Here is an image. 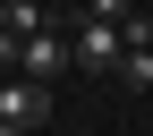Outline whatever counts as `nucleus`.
<instances>
[{"label":"nucleus","instance_id":"2","mask_svg":"<svg viewBox=\"0 0 153 136\" xmlns=\"http://www.w3.org/2000/svg\"><path fill=\"white\" fill-rule=\"evenodd\" d=\"M128 60V26L119 17H85L76 26V68H119Z\"/></svg>","mask_w":153,"mask_h":136},{"label":"nucleus","instance_id":"3","mask_svg":"<svg viewBox=\"0 0 153 136\" xmlns=\"http://www.w3.org/2000/svg\"><path fill=\"white\" fill-rule=\"evenodd\" d=\"M68 68H76V43H60L51 26H34L26 51H17V77H43V85H51V77H68Z\"/></svg>","mask_w":153,"mask_h":136},{"label":"nucleus","instance_id":"4","mask_svg":"<svg viewBox=\"0 0 153 136\" xmlns=\"http://www.w3.org/2000/svg\"><path fill=\"white\" fill-rule=\"evenodd\" d=\"M119 77H128L136 94H153V43H145V51H128V60H119Z\"/></svg>","mask_w":153,"mask_h":136},{"label":"nucleus","instance_id":"5","mask_svg":"<svg viewBox=\"0 0 153 136\" xmlns=\"http://www.w3.org/2000/svg\"><path fill=\"white\" fill-rule=\"evenodd\" d=\"M85 17H119V26H128V17H136V0H85Z\"/></svg>","mask_w":153,"mask_h":136},{"label":"nucleus","instance_id":"1","mask_svg":"<svg viewBox=\"0 0 153 136\" xmlns=\"http://www.w3.org/2000/svg\"><path fill=\"white\" fill-rule=\"evenodd\" d=\"M43 119H51V85H43V77H9V85H0V128L34 136Z\"/></svg>","mask_w":153,"mask_h":136}]
</instances>
